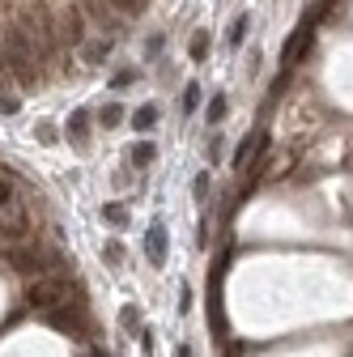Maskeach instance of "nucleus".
I'll return each instance as SVG.
<instances>
[{"mask_svg":"<svg viewBox=\"0 0 353 357\" xmlns=\"http://www.w3.org/2000/svg\"><path fill=\"white\" fill-rule=\"evenodd\" d=\"M188 56H192V60H204V56H208V34H204V30H196V34H192Z\"/></svg>","mask_w":353,"mask_h":357,"instance_id":"nucleus-16","label":"nucleus"},{"mask_svg":"<svg viewBox=\"0 0 353 357\" xmlns=\"http://www.w3.org/2000/svg\"><path fill=\"white\" fill-rule=\"evenodd\" d=\"M0 56H5V73H9V81H17V90L39 85V60H34V47L17 22L0 34Z\"/></svg>","mask_w":353,"mask_h":357,"instance_id":"nucleus-1","label":"nucleus"},{"mask_svg":"<svg viewBox=\"0 0 353 357\" xmlns=\"http://www.w3.org/2000/svg\"><path fill=\"white\" fill-rule=\"evenodd\" d=\"M179 310H192V285H183V290H179Z\"/></svg>","mask_w":353,"mask_h":357,"instance_id":"nucleus-24","label":"nucleus"},{"mask_svg":"<svg viewBox=\"0 0 353 357\" xmlns=\"http://www.w3.org/2000/svg\"><path fill=\"white\" fill-rule=\"evenodd\" d=\"M247 30H252V13H238V17L230 22V34H226V43H230V47H238V43L247 39Z\"/></svg>","mask_w":353,"mask_h":357,"instance_id":"nucleus-11","label":"nucleus"},{"mask_svg":"<svg viewBox=\"0 0 353 357\" xmlns=\"http://www.w3.org/2000/svg\"><path fill=\"white\" fill-rule=\"evenodd\" d=\"M90 124H94L90 111H73V115H68V140H73L77 149H90Z\"/></svg>","mask_w":353,"mask_h":357,"instance_id":"nucleus-6","label":"nucleus"},{"mask_svg":"<svg viewBox=\"0 0 353 357\" xmlns=\"http://www.w3.org/2000/svg\"><path fill=\"white\" fill-rule=\"evenodd\" d=\"M39 140H43V145H56V128L51 124H39Z\"/></svg>","mask_w":353,"mask_h":357,"instance_id":"nucleus-23","label":"nucleus"},{"mask_svg":"<svg viewBox=\"0 0 353 357\" xmlns=\"http://www.w3.org/2000/svg\"><path fill=\"white\" fill-rule=\"evenodd\" d=\"M145 260H149L154 268L166 264V226H162V222H154V226L145 230Z\"/></svg>","mask_w":353,"mask_h":357,"instance_id":"nucleus-4","label":"nucleus"},{"mask_svg":"<svg viewBox=\"0 0 353 357\" xmlns=\"http://www.w3.org/2000/svg\"><path fill=\"white\" fill-rule=\"evenodd\" d=\"M311 43H315V26H311V22H302V26L294 30V39L286 43V51H281V68H294V64L311 51Z\"/></svg>","mask_w":353,"mask_h":357,"instance_id":"nucleus-2","label":"nucleus"},{"mask_svg":"<svg viewBox=\"0 0 353 357\" xmlns=\"http://www.w3.org/2000/svg\"><path fill=\"white\" fill-rule=\"evenodd\" d=\"M196 106H200V85L192 81V85L183 90V115H192V111H196Z\"/></svg>","mask_w":353,"mask_h":357,"instance_id":"nucleus-19","label":"nucleus"},{"mask_svg":"<svg viewBox=\"0 0 353 357\" xmlns=\"http://www.w3.org/2000/svg\"><path fill=\"white\" fill-rule=\"evenodd\" d=\"M94 119H98V128H107V132H111V128H120V124H124V106H120V102H107Z\"/></svg>","mask_w":353,"mask_h":357,"instance_id":"nucleus-9","label":"nucleus"},{"mask_svg":"<svg viewBox=\"0 0 353 357\" xmlns=\"http://www.w3.org/2000/svg\"><path fill=\"white\" fill-rule=\"evenodd\" d=\"M132 81H136L132 68H124V73H115V77H111V85H115V90H124V85H132Z\"/></svg>","mask_w":353,"mask_h":357,"instance_id":"nucleus-21","label":"nucleus"},{"mask_svg":"<svg viewBox=\"0 0 353 357\" xmlns=\"http://www.w3.org/2000/svg\"><path fill=\"white\" fill-rule=\"evenodd\" d=\"M107 9L115 17H140V13L149 9V0H107Z\"/></svg>","mask_w":353,"mask_h":357,"instance_id":"nucleus-7","label":"nucleus"},{"mask_svg":"<svg viewBox=\"0 0 353 357\" xmlns=\"http://www.w3.org/2000/svg\"><path fill=\"white\" fill-rule=\"evenodd\" d=\"M264 145H268V140H264V132H260V128H256V132H247V136H243V145L234 149V170H243V174H247V166H252V162L264 153Z\"/></svg>","mask_w":353,"mask_h":357,"instance_id":"nucleus-3","label":"nucleus"},{"mask_svg":"<svg viewBox=\"0 0 353 357\" xmlns=\"http://www.w3.org/2000/svg\"><path fill=\"white\" fill-rule=\"evenodd\" d=\"M13 200H17V183H13V178H9L5 170H0V208L13 204Z\"/></svg>","mask_w":353,"mask_h":357,"instance_id":"nucleus-17","label":"nucleus"},{"mask_svg":"<svg viewBox=\"0 0 353 357\" xmlns=\"http://www.w3.org/2000/svg\"><path fill=\"white\" fill-rule=\"evenodd\" d=\"M0 111H5V115H17V98H13V94H0Z\"/></svg>","mask_w":353,"mask_h":357,"instance_id":"nucleus-22","label":"nucleus"},{"mask_svg":"<svg viewBox=\"0 0 353 357\" xmlns=\"http://www.w3.org/2000/svg\"><path fill=\"white\" fill-rule=\"evenodd\" d=\"M226 111H230V102H226V94H213V98H208V111H204V119H208V124L217 128V124L226 119Z\"/></svg>","mask_w":353,"mask_h":357,"instance_id":"nucleus-12","label":"nucleus"},{"mask_svg":"<svg viewBox=\"0 0 353 357\" xmlns=\"http://www.w3.org/2000/svg\"><path fill=\"white\" fill-rule=\"evenodd\" d=\"M120 328H124V332H145V324H140V310H136V306H124V310H120Z\"/></svg>","mask_w":353,"mask_h":357,"instance_id":"nucleus-14","label":"nucleus"},{"mask_svg":"<svg viewBox=\"0 0 353 357\" xmlns=\"http://www.w3.org/2000/svg\"><path fill=\"white\" fill-rule=\"evenodd\" d=\"M85 17H90L94 26H102L107 34H120V26H124V17H115V13L107 9V0H85Z\"/></svg>","mask_w":353,"mask_h":357,"instance_id":"nucleus-5","label":"nucleus"},{"mask_svg":"<svg viewBox=\"0 0 353 357\" xmlns=\"http://www.w3.org/2000/svg\"><path fill=\"white\" fill-rule=\"evenodd\" d=\"M192 192H196V200H200V204L208 200V192H213V178H208V170H204V174H196V183H192Z\"/></svg>","mask_w":353,"mask_h":357,"instance_id":"nucleus-18","label":"nucleus"},{"mask_svg":"<svg viewBox=\"0 0 353 357\" xmlns=\"http://www.w3.org/2000/svg\"><path fill=\"white\" fill-rule=\"evenodd\" d=\"M174 357H192V349H188V344H179V353H174Z\"/></svg>","mask_w":353,"mask_h":357,"instance_id":"nucleus-25","label":"nucleus"},{"mask_svg":"<svg viewBox=\"0 0 353 357\" xmlns=\"http://www.w3.org/2000/svg\"><path fill=\"white\" fill-rule=\"evenodd\" d=\"M102 222L107 226H128V208L124 204H102Z\"/></svg>","mask_w":353,"mask_h":357,"instance_id":"nucleus-15","label":"nucleus"},{"mask_svg":"<svg viewBox=\"0 0 353 357\" xmlns=\"http://www.w3.org/2000/svg\"><path fill=\"white\" fill-rule=\"evenodd\" d=\"M111 56V39H94V43H81V60L85 64H102Z\"/></svg>","mask_w":353,"mask_h":357,"instance_id":"nucleus-8","label":"nucleus"},{"mask_svg":"<svg viewBox=\"0 0 353 357\" xmlns=\"http://www.w3.org/2000/svg\"><path fill=\"white\" fill-rule=\"evenodd\" d=\"M102 256H107L111 268H120V264H124V247H120V242H107V247H102Z\"/></svg>","mask_w":353,"mask_h":357,"instance_id":"nucleus-20","label":"nucleus"},{"mask_svg":"<svg viewBox=\"0 0 353 357\" xmlns=\"http://www.w3.org/2000/svg\"><path fill=\"white\" fill-rule=\"evenodd\" d=\"M154 158H158V145H149V140H136V145L128 149V162L132 166H149Z\"/></svg>","mask_w":353,"mask_h":357,"instance_id":"nucleus-10","label":"nucleus"},{"mask_svg":"<svg viewBox=\"0 0 353 357\" xmlns=\"http://www.w3.org/2000/svg\"><path fill=\"white\" fill-rule=\"evenodd\" d=\"M158 124V106H140V111H132V128L136 132H149Z\"/></svg>","mask_w":353,"mask_h":357,"instance_id":"nucleus-13","label":"nucleus"}]
</instances>
